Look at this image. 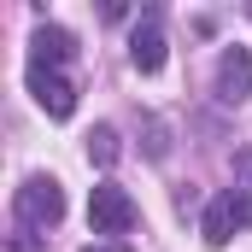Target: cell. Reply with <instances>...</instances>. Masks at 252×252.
Instances as JSON below:
<instances>
[{"mask_svg": "<svg viewBox=\"0 0 252 252\" xmlns=\"http://www.w3.org/2000/svg\"><path fill=\"white\" fill-rule=\"evenodd\" d=\"M235 229H252V193L247 188H223L211 205H205V223H199L205 247H229Z\"/></svg>", "mask_w": 252, "mask_h": 252, "instance_id": "1", "label": "cell"}, {"mask_svg": "<svg viewBox=\"0 0 252 252\" xmlns=\"http://www.w3.org/2000/svg\"><path fill=\"white\" fill-rule=\"evenodd\" d=\"M18 217H24V229H53L64 217V188L53 182V176H30L24 188H18Z\"/></svg>", "mask_w": 252, "mask_h": 252, "instance_id": "2", "label": "cell"}, {"mask_svg": "<svg viewBox=\"0 0 252 252\" xmlns=\"http://www.w3.org/2000/svg\"><path fill=\"white\" fill-rule=\"evenodd\" d=\"M135 199H129L118 182H100V188L88 193V223H94V235H129L135 229Z\"/></svg>", "mask_w": 252, "mask_h": 252, "instance_id": "3", "label": "cell"}, {"mask_svg": "<svg viewBox=\"0 0 252 252\" xmlns=\"http://www.w3.org/2000/svg\"><path fill=\"white\" fill-rule=\"evenodd\" d=\"M247 94H252V53L247 47H229L217 59V100L223 106H247Z\"/></svg>", "mask_w": 252, "mask_h": 252, "instance_id": "4", "label": "cell"}, {"mask_svg": "<svg viewBox=\"0 0 252 252\" xmlns=\"http://www.w3.org/2000/svg\"><path fill=\"white\" fill-rule=\"evenodd\" d=\"M70 53H76V35L59 30V24H41V30L30 35V70H59Z\"/></svg>", "mask_w": 252, "mask_h": 252, "instance_id": "5", "label": "cell"}, {"mask_svg": "<svg viewBox=\"0 0 252 252\" xmlns=\"http://www.w3.org/2000/svg\"><path fill=\"white\" fill-rule=\"evenodd\" d=\"M129 59H135L141 76L164 70V30H158V12H147V18L135 24V35H129Z\"/></svg>", "mask_w": 252, "mask_h": 252, "instance_id": "6", "label": "cell"}, {"mask_svg": "<svg viewBox=\"0 0 252 252\" xmlns=\"http://www.w3.org/2000/svg\"><path fill=\"white\" fill-rule=\"evenodd\" d=\"M30 94H35V106L47 118H70L76 112V88L64 82L59 70H30Z\"/></svg>", "mask_w": 252, "mask_h": 252, "instance_id": "7", "label": "cell"}, {"mask_svg": "<svg viewBox=\"0 0 252 252\" xmlns=\"http://www.w3.org/2000/svg\"><path fill=\"white\" fill-rule=\"evenodd\" d=\"M118 153H124V147H118V129L112 124H100L88 135V158H94V164H118Z\"/></svg>", "mask_w": 252, "mask_h": 252, "instance_id": "8", "label": "cell"}, {"mask_svg": "<svg viewBox=\"0 0 252 252\" xmlns=\"http://www.w3.org/2000/svg\"><path fill=\"white\" fill-rule=\"evenodd\" d=\"M6 252H47V241H41V235H12Z\"/></svg>", "mask_w": 252, "mask_h": 252, "instance_id": "9", "label": "cell"}, {"mask_svg": "<svg viewBox=\"0 0 252 252\" xmlns=\"http://www.w3.org/2000/svg\"><path fill=\"white\" fill-rule=\"evenodd\" d=\"M147 135H153V141H147V153H153V158H164V153H170V141H164V124H147Z\"/></svg>", "mask_w": 252, "mask_h": 252, "instance_id": "10", "label": "cell"}, {"mask_svg": "<svg viewBox=\"0 0 252 252\" xmlns=\"http://www.w3.org/2000/svg\"><path fill=\"white\" fill-rule=\"evenodd\" d=\"M82 252H129V247H124V241H88Z\"/></svg>", "mask_w": 252, "mask_h": 252, "instance_id": "11", "label": "cell"}]
</instances>
